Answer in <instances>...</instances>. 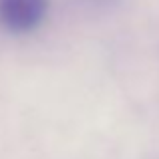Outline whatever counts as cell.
I'll list each match as a JSON object with an SVG mask.
<instances>
[{
  "mask_svg": "<svg viewBox=\"0 0 159 159\" xmlns=\"http://www.w3.org/2000/svg\"><path fill=\"white\" fill-rule=\"evenodd\" d=\"M48 0H0V26L14 34H26L43 24Z\"/></svg>",
  "mask_w": 159,
  "mask_h": 159,
  "instance_id": "6da1fadb",
  "label": "cell"
}]
</instances>
